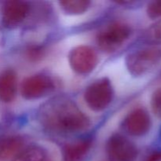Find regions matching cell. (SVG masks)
Segmentation results:
<instances>
[{"label": "cell", "mask_w": 161, "mask_h": 161, "mask_svg": "<svg viewBox=\"0 0 161 161\" xmlns=\"http://www.w3.org/2000/svg\"><path fill=\"white\" fill-rule=\"evenodd\" d=\"M152 126L151 117L148 112L138 108L130 112L124 120L123 127L131 136L142 137L149 131Z\"/></svg>", "instance_id": "obj_9"}, {"label": "cell", "mask_w": 161, "mask_h": 161, "mask_svg": "<svg viewBox=\"0 0 161 161\" xmlns=\"http://www.w3.org/2000/svg\"><path fill=\"white\" fill-rule=\"evenodd\" d=\"M17 91V76L13 69L0 73V101L9 103L14 100Z\"/></svg>", "instance_id": "obj_11"}, {"label": "cell", "mask_w": 161, "mask_h": 161, "mask_svg": "<svg viewBox=\"0 0 161 161\" xmlns=\"http://www.w3.org/2000/svg\"><path fill=\"white\" fill-rule=\"evenodd\" d=\"M150 105L154 115L158 118H161V87L157 88L153 93Z\"/></svg>", "instance_id": "obj_15"}, {"label": "cell", "mask_w": 161, "mask_h": 161, "mask_svg": "<svg viewBox=\"0 0 161 161\" xmlns=\"http://www.w3.org/2000/svg\"><path fill=\"white\" fill-rule=\"evenodd\" d=\"M130 34L131 28L127 24L114 21L106 25L97 32L96 41L101 50L111 53L123 46Z\"/></svg>", "instance_id": "obj_3"}, {"label": "cell", "mask_w": 161, "mask_h": 161, "mask_svg": "<svg viewBox=\"0 0 161 161\" xmlns=\"http://www.w3.org/2000/svg\"><path fill=\"white\" fill-rule=\"evenodd\" d=\"M146 14L151 19H157L161 17V0L152 1L148 4Z\"/></svg>", "instance_id": "obj_16"}, {"label": "cell", "mask_w": 161, "mask_h": 161, "mask_svg": "<svg viewBox=\"0 0 161 161\" xmlns=\"http://www.w3.org/2000/svg\"><path fill=\"white\" fill-rule=\"evenodd\" d=\"M29 5L21 0H9L2 7V22L5 28L14 29L24 21L29 13Z\"/></svg>", "instance_id": "obj_8"}, {"label": "cell", "mask_w": 161, "mask_h": 161, "mask_svg": "<svg viewBox=\"0 0 161 161\" xmlns=\"http://www.w3.org/2000/svg\"><path fill=\"white\" fill-rule=\"evenodd\" d=\"M25 142L19 135L0 137V161L13 160L24 149Z\"/></svg>", "instance_id": "obj_10"}, {"label": "cell", "mask_w": 161, "mask_h": 161, "mask_svg": "<svg viewBox=\"0 0 161 161\" xmlns=\"http://www.w3.org/2000/svg\"><path fill=\"white\" fill-rule=\"evenodd\" d=\"M54 89V80L51 77L44 74H36L23 80L20 85V94L27 100H35L47 95Z\"/></svg>", "instance_id": "obj_5"}, {"label": "cell", "mask_w": 161, "mask_h": 161, "mask_svg": "<svg viewBox=\"0 0 161 161\" xmlns=\"http://www.w3.org/2000/svg\"><path fill=\"white\" fill-rule=\"evenodd\" d=\"M61 10L69 15H79L84 14L91 6L88 0H63L59 2Z\"/></svg>", "instance_id": "obj_14"}, {"label": "cell", "mask_w": 161, "mask_h": 161, "mask_svg": "<svg viewBox=\"0 0 161 161\" xmlns=\"http://www.w3.org/2000/svg\"><path fill=\"white\" fill-rule=\"evenodd\" d=\"M161 61V46L150 44L128 53L126 66L133 76H142L153 69Z\"/></svg>", "instance_id": "obj_2"}, {"label": "cell", "mask_w": 161, "mask_h": 161, "mask_svg": "<svg viewBox=\"0 0 161 161\" xmlns=\"http://www.w3.org/2000/svg\"><path fill=\"white\" fill-rule=\"evenodd\" d=\"M92 147V140L82 139L67 144L63 148L64 161H83Z\"/></svg>", "instance_id": "obj_12"}, {"label": "cell", "mask_w": 161, "mask_h": 161, "mask_svg": "<svg viewBox=\"0 0 161 161\" xmlns=\"http://www.w3.org/2000/svg\"><path fill=\"white\" fill-rule=\"evenodd\" d=\"M114 96L113 85L108 78H102L91 83L84 92V100L93 111L105 109L112 102Z\"/></svg>", "instance_id": "obj_4"}, {"label": "cell", "mask_w": 161, "mask_h": 161, "mask_svg": "<svg viewBox=\"0 0 161 161\" xmlns=\"http://www.w3.org/2000/svg\"><path fill=\"white\" fill-rule=\"evenodd\" d=\"M12 161H48V155L42 147L33 146L25 148Z\"/></svg>", "instance_id": "obj_13"}, {"label": "cell", "mask_w": 161, "mask_h": 161, "mask_svg": "<svg viewBox=\"0 0 161 161\" xmlns=\"http://www.w3.org/2000/svg\"><path fill=\"white\" fill-rule=\"evenodd\" d=\"M44 55V50L39 46H31L26 50V56L31 61H38Z\"/></svg>", "instance_id": "obj_18"}, {"label": "cell", "mask_w": 161, "mask_h": 161, "mask_svg": "<svg viewBox=\"0 0 161 161\" xmlns=\"http://www.w3.org/2000/svg\"><path fill=\"white\" fill-rule=\"evenodd\" d=\"M145 161H161V150L155 151L151 153Z\"/></svg>", "instance_id": "obj_19"}, {"label": "cell", "mask_w": 161, "mask_h": 161, "mask_svg": "<svg viewBox=\"0 0 161 161\" xmlns=\"http://www.w3.org/2000/svg\"><path fill=\"white\" fill-rule=\"evenodd\" d=\"M38 118L47 130L56 133L73 134L86 130L90 119L76 104L64 96L55 97L40 107Z\"/></svg>", "instance_id": "obj_1"}, {"label": "cell", "mask_w": 161, "mask_h": 161, "mask_svg": "<svg viewBox=\"0 0 161 161\" xmlns=\"http://www.w3.org/2000/svg\"><path fill=\"white\" fill-rule=\"evenodd\" d=\"M106 152L110 161H135L138 151L135 145L118 134L112 135L106 143Z\"/></svg>", "instance_id": "obj_7"}, {"label": "cell", "mask_w": 161, "mask_h": 161, "mask_svg": "<svg viewBox=\"0 0 161 161\" xmlns=\"http://www.w3.org/2000/svg\"><path fill=\"white\" fill-rule=\"evenodd\" d=\"M148 38L153 42V44H161V21L158 22L149 28L148 31Z\"/></svg>", "instance_id": "obj_17"}, {"label": "cell", "mask_w": 161, "mask_h": 161, "mask_svg": "<svg viewBox=\"0 0 161 161\" xmlns=\"http://www.w3.org/2000/svg\"><path fill=\"white\" fill-rule=\"evenodd\" d=\"M69 61L72 70L80 75L92 72L98 62L97 52L90 46L75 47L69 52Z\"/></svg>", "instance_id": "obj_6"}]
</instances>
